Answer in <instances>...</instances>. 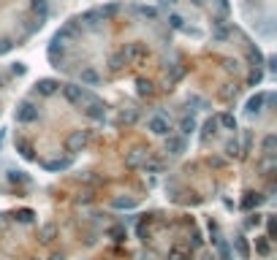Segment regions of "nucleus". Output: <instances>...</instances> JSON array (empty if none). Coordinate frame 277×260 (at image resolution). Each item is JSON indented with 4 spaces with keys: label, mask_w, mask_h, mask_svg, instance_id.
Wrapping results in <instances>:
<instances>
[{
    "label": "nucleus",
    "mask_w": 277,
    "mask_h": 260,
    "mask_svg": "<svg viewBox=\"0 0 277 260\" xmlns=\"http://www.w3.org/2000/svg\"><path fill=\"white\" fill-rule=\"evenodd\" d=\"M147 130L155 133V136H169V133H171V122L166 117H149L147 119Z\"/></svg>",
    "instance_id": "obj_4"
},
{
    "label": "nucleus",
    "mask_w": 277,
    "mask_h": 260,
    "mask_svg": "<svg viewBox=\"0 0 277 260\" xmlns=\"http://www.w3.org/2000/svg\"><path fill=\"white\" fill-rule=\"evenodd\" d=\"M68 165H71V157H63V160H49L46 168H49V171H66Z\"/></svg>",
    "instance_id": "obj_14"
},
{
    "label": "nucleus",
    "mask_w": 277,
    "mask_h": 260,
    "mask_svg": "<svg viewBox=\"0 0 277 260\" xmlns=\"http://www.w3.org/2000/svg\"><path fill=\"white\" fill-rule=\"evenodd\" d=\"M103 114H106V108L101 106V101H92V103H90V108H87V117H92V119H103Z\"/></svg>",
    "instance_id": "obj_12"
},
{
    "label": "nucleus",
    "mask_w": 277,
    "mask_h": 260,
    "mask_svg": "<svg viewBox=\"0 0 277 260\" xmlns=\"http://www.w3.org/2000/svg\"><path fill=\"white\" fill-rule=\"evenodd\" d=\"M95 19H101V16H98V11H87V14L82 16V22H84L87 27H95V25H98Z\"/></svg>",
    "instance_id": "obj_24"
},
{
    "label": "nucleus",
    "mask_w": 277,
    "mask_h": 260,
    "mask_svg": "<svg viewBox=\"0 0 277 260\" xmlns=\"http://www.w3.org/2000/svg\"><path fill=\"white\" fill-rule=\"evenodd\" d=\"M55 233H57L55 225H44V228H41V241H52V239H55Z\"/></svg>",
    "instance_id": "obj_22"
},
{
    "label": "nucleus",
    "mask_w": 277,
    "mask_h": 260,
    "mask_svg": "<svg viewBox=\"0 0 277 260\" xmlns=\"http://www.w3.org/2000/svg\"><path fill=\"white\" fill-rule=\"evenodd\" d=\"M112 236H114V239H123V236H125V228H112Z\"/></svg>",
    "instance_id": "obj_32"
},
{
    "label": "nucleus",
    "mask_w": 277,
    "mask_h": 260,
    "mask_svg": "<svg viewBox=\"0 0 277 260\" xmlns=\"http://www.w3.org/2000/svg\"><path fill=\"white\" fill-rule=\"evenodd\" d=\"M166 3H174V0H166Z\"/></svg>",
    "instance_id": "obj_38"
},
{
    "label": "nucleus",
    "mask_w": 277,
    "mask_h": 260,
    "mask_svg": "<svg viewBox=\"0 0 277 260\" xmlns=\"http://www.w3.org/2000/svg\"><path fill=\"white\" fill-rule=\"evenodd\" d=\"M215 130H217V119H209V122L204 125V138H207V136H212Z\"/></svg>",
    "instance_id": "obj_29"
},
{
    "label": "nucleus",
    "mask_w": 277,
    "mask_h": 260,
    "mask_svg": "<svg viewBox=\"0 0 277 260\" xmlns=\"http://www.w3.org/2000/svg\"><path fill=\"white\" fill-rule=\"evenodd\" d=\"M79 82H82V84H98V82H101V73H98L95 71V68H84V71L82 73H79Z\"/></svg>",
    "instance_id": "obj_7"
},
{
    "label": "nucleus",
    "mask_w": 277,
    "mask_h": 260,
    "mask_svg": "<svg viewBox=\"0 0 277 260\" xmlns=\"http://www.w3.org/2000/svg\"><path fill=\"white\" fill-rule=\"evenodd\" d=\"M138 95H152V82L149 79H138Z\"/></svg>",
    "instance_id": "obj_20"
},
{
    "label": "nucleus",
    "mask_w": 277,
    "mask_h": 260,
    "mask_svg": "<svg viewBox=\"0 0 277 260\" xmlns=\"http://www.w3.org/2000/svg\"><path fill=\"white\" fill-rule=\"evenodd\" d=\"M16 119H19V122H25V125L36 122V119H38V108L33 106L30 101L19 103V108H16Z\"/></svg>",
    "instance_id": "obj_3"
},
{
    "label": "nucleus",
    "mask_w": 277,
    "mask_h": 260,
    "mask_svg": "<svg viewBox=\"0 0 277 260\" xmlns=\"http://www.w3.org/2000/svg\"><path fill=\"white\" fill-rule=\"evenodd\" d=\"M136 119V114L134 111H128V114H123V122H134Z\"/></svg>",
    "instance_id": "obj_35"
},
{
    "label": "nucleus",
    "mask_w": 277,
    "mask_h": 260,
    "mask_svg": "<svg viewBox=\"0 0 277 260\" xmlns=\"http://www.w3.org/2000/svg\"><path fill=\"white\" fill-rule=\"evenodd\" d=\"M217 125H223V128H228V130H236V119L231 117V114H220V117H217Z\"/></svg>",
    "instance_id": "obj_18"
},
{
    "label": "nucleus",
    "mask_w": 277,
    "mask_h": 260,
    "mask_svg": "<svg viewBox=\"0 0 277 260\" xmlns=\"http://www.w3.org/2000/svg\"><path fill=\"white\" fill-rule=\"evenodd\" d=\"M166 152L182 155L185 152V138L182 136H171V133H169V138H166Z\"/></svg>",
    "instance_id": "obj_5"
},
{
    "label": "nucleus",
    "mask_w": 277,
    "mask_h": 260,
    "mask_svg": "<svg viewBox=\"0 0 277 260\" xmlns=\"http://www.w3.org/2000/svg\"><path fill=\"white\" fill-rule=\"evenodd\" d=\"M261 201H264L261 193H247L245 198H242V206H245V209H253V206H258Z\"/></svg>",
    "instance_id": "obj_11"
},
{
    "label": "nucleus",
    "mask_w": 277,
    "mask_h": 260,
    "mask_svg": "<svg viewBox=\"0 0 277 260\" xmlns=\"http://www.w3.org/2000/svg\"><path fill=\"white\" fill-rule=\"evenodd\" d=\"M16 219H19V222H33V211L30 209H22L19 214H16Z\"/></svg>",
    "instance_id": "obj_28"
},
{
    "label": "nucleus",
    "mask_w": 277,
    "mask_h": 260,
    "mask_svg": "<svg viewBox=\"0 0 277 260\" xmlns=\"http://www.w3.org/2000/svg\"><path fill=\"white\" fill-rule=\"evenodd\" d=\"M57 87H60V84H57L55 79H41V82L36 84V90L41 92V95H55V92H57Z\"/></svg>",
    "instance_id": "obj_8"
},
{
    "label": "nucleus",
    "mask_w": 277,
    "mask_h": 260,
    "mask_svg": "<svg viewBox=\"0 0 277 260\" xmlns=\"http://www.w3.org/2000/svg\"><path fill=\"white\" fill-rule=\"evenodd\" d=\"M52 260H66V258H63V255H55V258H52Z\"/></svg>",
    "instance_id": "obj_37"
},
{
    "label": "nucleus",
    "mask_w": 277,
    "mask_h": 260,
    "mask_svg": "<svg viewBox=\"0 0 277 260\" xmlns=\"http://www.w3.org/2000/svg\"><path fill=\"white\" fill-rule=\"evenodd\" d=\"M217 8H220V14H228V3H226V0H217Z\"/></svg>",
    "instance_id": "obj_34"
},
{
    "label": "nucleus",
    "mask_w": 277,
    "mask_h": 260,
    "mask_svg": "<svg viewBox=\"0 0 277 260\" xmlns=\"http://www.w3.org/2000/svg\"><path fill=\"white\" fill-rule=\"evenodd\" d=\"M169 25L174 27V30H185V19H182L180 14H171L169 16Z\"/></svg>",
    "instance_id": "obj_25"
},
{
    "label": "nucleus",
    "mask_w": 277,
    "mask_h": 260,
    "mask_svg": "<svg viewBox=\"0 0 277 260\" xmlns=\"http://www.w3.org/2000/svg\"><path fill=\"white\" fill-rule=\"evenodd\" d=\"M33 11L36 14H41V19L46 14H49V5H46V0H33Z\"/></svg>",
    "instance_id": "obj_21"
},
{
    "label": "nucleus",
    "mask_w": 277,
    "mask_h": 260,
    "mask_svg": "<svg viewBox=\"0 0 277 260\" xmlns=\"http://www.w3.org/2000/svg\"><path fill=\"white\" fill-rule=\"evenodd\" d=\"M264 101H267V95H256V98H250V103H247V111L250 114H256V111H261V106H264Z\"/></svg>",
    "instance_id": "obj_13"
},
{
    "label": "nucleus",
    "mask_w": 277,
    "mask_h": 260,
    "mask_svg": "<svg viewBox=\"0 0 277 260\" xmlns=\"http://www.w3.org/2000/svg\"><path fill=\"white\" fill-rule=\"evenodd\" d=\"M87 144H90V130H73L68 136V149L71 152H82Z\"/></svg>",
    "instance_id": "obj_2"
},
{
    "label": "nucleus",
    "mask_w": 277,
    "mask_h": 260,
    "mask_svg": "<svg viewBox=\"0 0 277 260\" xmlns=\"http://www.w3.org/2000/svg\"><path fill=\"white\" fill-rule=\"evenodd\" d=\"M144 163V152L141 149H134V152H128V157H125V165L128 168H136V165Z\"/></svg>",
    "instance_id": "obj_9"
},
{
    "label": "nucleus",
    "mask_w": 277,
    "mask_h": 260,
    "mask_svg": "<svg viewBox=\"0 0 277 260\" xmlns=\"http://www.w3.org/2000/svg\"><path fill=\"white\" fill-rule=\"evenodd\" d=\"M136 198H114V209H134Z\"/></svg>",
    "instance_id": "obj_19"
},
{
    "label": "nucleus",
    "mask_w": 277,
    "mask_h": 260,
    "mask_svg": "<svg viewBox=\"0 0 277 260\" xmlns=\"http://www.w3.org/2000/svg\"><path fill=\"white\" fill-rule=\"evenodd\" d=\"M272 149H275V136H267L264 138V152L272 155Z\"/></svg>",
    "instance_id": "obj_30"
},
{
    "label": "nucleus",
    "mask_w": 277,
    "mask_h": 260,
    "mask_svg": "<svg viewBox=\"0 0 277 260\" xmlns=\"http://www.w3.org/2000/svg\"><path fill=\"white\" fill-rule=\"evenodd\" d=\"M228 36V27H217L215 30V38H226Z\"/></svg>",
    "instance_id": "obj_33"
},
{
    "label": "nucleus",
    "mask_w": 277,
    "mask_h": 260,
    "mask_svg": "<svg viewBox=\"0 0 277 260\" xmlns=\"http://www.w3.org/2000/svg\"><path fill=\"white\" fill-rule=\"evenodd\" d=\"M147 54V49H144V44H128L123 49V57H125V62L128 60H136V57H144Z\"/></svg>",
    "instance_id": "obj_6"
},
{
    "label": "nucleus",
    "mask_w": 277,
    "mask_h": 260,
    "mask_svg": "<svg viewBox=\"0 0 277 260\" xmlns=\"http://www.w3.org/2000/svg\"><path fill=\"white\" fill-rule=\"evenodd\" d=\"M226 155H231V157H234V155H239V144H236V141H228L226 144Z\"/></svg>",
    "instance_id": "obj_31"
},
{
    "label": "nucleus",
    "mask_w": 277,
    "mask_h": 260,
    "mask_svg": "<svg viewBox=\"0 0 277 260\" xmlns=\"http://www.w3.org/2000/svg\"><path fill=\"white\" fill-rule=\"evenodd\" d=\"M166 260H190V252L185 250V247H177V250H171L169 255H166Z\"/></svg>",
    "instance_id": "obj_16"
},
{
    "label": "nucleus",
    "mask_w": 277,
    "mask_h": 260,
    "mask_svg": "<svg viewBox=\"0 0 277 260\" xmlns=\"http://www.w3.org/2000/svg\"><path fill=\"white\" fill-rule=\"evenodd\" d=\"M256 250H258V255H269V250H272V247H269V239H258Z\"/></svg>",
    "instance_id": "obj_26"
},
{
    "label": "nucleus",
    "mask_w": 277,
    "mask_h": 260,
    "mask_svg": "<svg viewBox=\"0 0 277 260\" xmlns=\"http://www.w3.org/2000/svg\"><path fill=\"white\" fill-rule=\"evenodd\" d=\"M234 244H236V252H239V258H242V260L250 258V247H247V239H245V236H236Z\"/></svg>",
    "instance_id": "obj_10"
},
{
    "label": "nucleus",
    "mask_w": 277,
    "mask_h": 260,
    "mask_svg": "<svg viewBox=\"0 0 277 260\" xmlns=\"http://www.w3.org/2000/svg\"><path fill=\"white\" fill-rule=\"evenodd\" d=\"M16 149H19V155L25 160H33V144L30 141H16Z\"/></svg>",
    "instance_id": "obj_15"
},
{
    "label": "nucleus",
    "mask_w": 277,
    "mask_h": 260,
    "mask_svg": "<svg viewBox=\"0 0 277 260\" xmlns=\"http://www.w3.org/2000/svg\"><path fill=\"white\" fill-rule=\"evenodd\" d=\"M138 14H141V16H147V19H155V16H158V11H155V8H149V5H141V8H138Z\"/></svg>",
    "instance_id": "obj_27"
},
{
    "label": "nucleus",
    "mask_w": 277,
    "mask_h": 260,
    "mask_svg": "<svg viewBox=\"0 0 277 260\" xmlns=\"http://www.w3.org/2000/svg\"><path fill=\"white\" fill-rule=\"evenodd\" d=\"M117 11H120V5H117V3H109V5H103V8L98 11V16H101V19H112Z\"/></svg>",
    "instance_id": "obj_17"
},
{
    "label": "nucleus",
    "mask_w": 277,
    "mask_h": 260,
    "mask_svg": "<svg viewBox=\"0 0 277 260\" xmlns=\"http://www.w3.org/2000/svg\"><path fill=\"white\" fill-rule=\"evenodd\" d=\"M180 128H182L185 136H188V133H193V130H196V119H193V117H185L182 122H180Z\"/></svg>",
    "instance_id": "obj_23"
},
{
    "label": "nucleus",
    "mask_w": 277,
    "mask_h": 260,
    "mask_svg": "<svg viewBox=\"0 0 277 260\" xmlns=\"http://www.w3.org/2000/svg\"><path fill=\"white\" fill-rule=\"evenodd\" d=\"M11 49V41H0V52H8Z\"/></svg>",
    "instance_id": "obj_36"
},
{
    "label": "nucleus",
    "mask_w": 277,
    "mask_h": 260,
    "mask_svg": "<svg viewBox=\"0 0 277 260\" xmlns=\"http://www.w3.org/2000/svg\"><path fill=\"white\" fill-rule=\"evenodd\" d=\"M63 95L68 98V103H92L95 98L90 95V92H84V87H79V84H66L63 87Z\"/></svg>",
    "instance_id": "obj_1"
}]
</instances>
